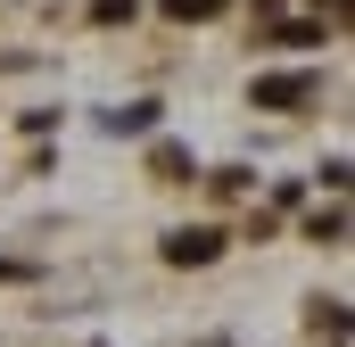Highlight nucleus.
I'll return each instance as SVG.
<instances>
[{"label": "nucleus", "mask_w": 355, "mask_h": 347, "mask_svg": "<svg viewBox=\"0 0 355 347\" xmlns=\"http://www.w3.org/2000/svg\"><path fill=\"white\" fill-rule=\"evenodd\" d=\"M223 0H166V17H215Z\"/></svg>", "instance_id": "4"}, {"label": "nucleus", "mask_w": 355, "mask_h": 347, "mask_svg": "<svg viewBox=\"0 0 355 347\" xmlns=\"http://www.w3.org/2000/svg\"><path fill=\"white\" fill-rule=\"evenodd\" d=\"M157 124V108L149 99H132V108H107V133H149Z\"/></svg>", "instance_id": "3"}, {"label": "nucleus", "mask_w": 355, "mask_h": 347, "mask_svg": "<svg viewBox=\"0 0 355 347\" xmlns=\"http://www.w3.org/2000/svg\"><path fill=\"white\" fill-rule=\"evenodd\" d=\"M215 257H223V232H207V223L166 240V264H215Z\"/></svg>", "instance_id": "1"}, {"label": "nucleus", "mask_w": 355, "mask_h": 347, "mask_svg": "<svg viewBox=\"0 0 355 347\" xmlns=\"http://www.w3.org/2000/svg\"><path fill=\"white\" fill-rule=\"evenodd\" d=\"M0 281H17V264H0Z\"/></svg>", "instance_id": "6"}, {"label": "nucleus", "mask_w": 355, "mask_h": 347, "mask_svg": "<svg viewBox=\"0 0 355 347\" xmlns=\"http://www.w3.org/2000/svg\"><path fill=\"white\" fill-rule=\"evenodd\" d=\"M314 99V75H265L257 83V108H306Z\"/></svg>", "instance_id": "2"}, {"label": "nucleus", "mask_w": 355, "mask_h": 347, "mask_svg": "<svg viewBox=\"0 0 355 347\" xmlns=\"http://www.w3.org/2000/svg\"><path fill=\"white\" fill-rule=\"evenodd\" d=\"M91 17H99V25H116V17H132V0H91Z\"/></svg>", "instance_id": "5"}]
</instances>
